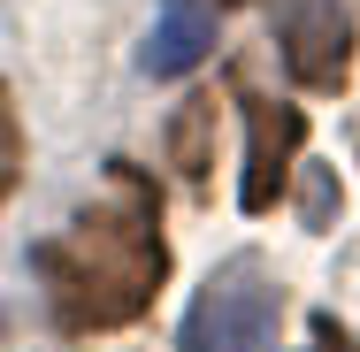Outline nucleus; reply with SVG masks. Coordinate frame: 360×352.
I'll use <instances>...</instances> for the list:
<instances>
[{"label": "nucleus", "mask_w": 360, "mask_h": 352, "mask_svg": "<svg viewBox=\"0 0 360 352\" xmlns=\"http://www.w3.org/2000/svg\"><path fill=\"white\" fill-rule=\"evenodd\" d=\"M39 276L62 314V330H115L139 322L153 291L169 276V245H161V200L139 169H108L100 192L77 207L62 237L39 245Z\"/></svg>", "instance_id": "1"}, {"label": "nucleus", "mask_w": 360, "mask_h": 352, "mask_svg": "<svg viewBox=\"0 0 360 352\" xmlns=\"http://www.w3.org/2000/svg\"><path fill=\"white\" fill-rule=\"evenodd\" d=\"M276 330H284V291L269 276V261H222L215 276L200 283L176 345L184 352H276Z\"/></svg>", "instance_id": "2"}, {"label": "nucleus", "mask_w": 360, "mask_h": 352, "mask_svg": "<svg viewBox=\"0 0 360 352\" xmlns=\"http://www.w3.org/2000/svg\"><path fill=\"white\" fill-rule=\"evenodd\" d=\"M276 39H284V62H291V77H299V84L330 92V84L345 77L353 23H345V8H338V0H284Z\"/></svg>", "instance_id": "3"}, {"label": "nucleus", "mask_w": 360, "mask_h": 352, "mask_svg": "<svg viewBox=\"0 0 360 352\" xmlns=\"http://www.w3.org/2000/svg\"><path fill=\"white\" fill-rule=\"evenodd\" d=\"M245 131H253V153H245V207H276L284 200V169L299 161V145H307V123H299V107L284 100H261V92H245Z\"/></svg>", "instance_id": "4"}, {"label": "nucleus", "mask_w": 360, "mask_h": 352, "mask_svg": "<svg viewBox=\"0 0 360 352\" xmlns=\"http://www.w3.org/2000/svg\"><path fill=\"white\" fill-rule=\"evenodd\" d=\"M215 54V8L207 0H161L153 15V39H146V77H184Z\"/></svg>", "instance_id": "5"}, {"label": "nucleus", "mask_w": 360, "mask_h": 352, "mask_svg": "<svg viewBox=\"0 0 360 352\" xmlns=\"http://www.w3.org/2000/svg\"><path fill=\"white\" fill-rule=\"evenodd\" d=\"M207 123H215V107L207 100H184V115L169 123V153H176V169L200 184L207 176Z\"/></svg>", "instance_id": "6"}, {"label": "nucleus", "mask_w": 360, "mask_h": 352, "mask_svg": "<svg viewBox=\"0 0 360 352\" xmlns=\"http://www.w3.org/2000/svg\"><path fill=\"white\" fill-rule=\"evenodd\" d=\"M307 192H314V230H330V214H338V184H330L322 169H307Z\"/></svg>", "instance_id": "7"}, {"label": "nucleus", "mask_w": 360, "mask_h": 352, "mask_svg": "<svg viewBox=\"0 0 360 352\" xmlns=\"http://www.w3.org/2000/svg\"><path fill=\"white\" fill-rule=\"evenodd\" d=\"M322 352H353V345H345V330H330V322H322Z\"/></svg>", "instance_id": "8"}]
</instances>
